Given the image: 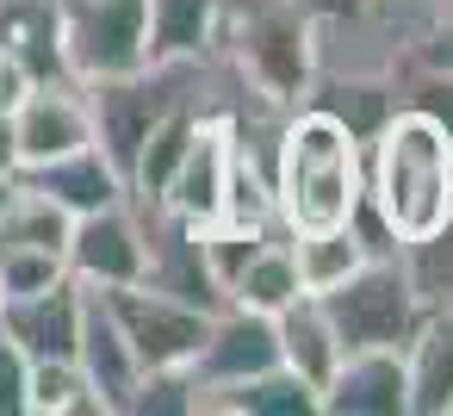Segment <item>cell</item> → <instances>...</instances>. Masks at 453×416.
Segmentation results:
<instances>
[{
	"label": "cell",
	"instance_id": "7c38bea8",
	"mask_svg": "<svg viewBox=\"0 0 453 416\" xmlns=\"http://www.w3.org/2000/svg\"><path fill=\"white\" fill-rule=\"evenodd\" d=\"M75 366H81V379L94 385V397H100V416H125V397H131V385H137V373H143V366H137L131 342L119 335V323H112V311H106L100 286H88V298H81Z\"/></svg>",
	"mask_w": 453,
	"mask_h": 416
},
{
	"label": "cell",
	"instance_id": "603a6c76",
	"mask_svg": "<svg viewBox=\"0 0 453 416\" xmlns=\"http://www.w3.org/2000/svg\"><path fill=\"white\" fill-rule=\"evenodd\" d=\"M397 255H403V273L422 292V304H453V205H447V218L428 236L403 243Z\"/></svg>",
	"mask_w": 453,
	"mask_h": 416
},
{
	"label": "cell",
	"instance_id": "ac0fdd59",
	"mask_svg": "<svg viewBox=\"0 0 453 416\" xmlns=\"http://www.w3.org/2000/svg\"><path fill=\"white\" fill-rule=\"evenodd\" d=\"M143 19H150V63L205 57L218 44L224 0H143Z\"/></svg>",
	"mask_w": 453,
	"mask_h": 416
},
{
	"label": "cell",
	"instance_id": "7402d4cb",
	"mask_svg": "<svg viewBox=\"0 0 453 416\" xmlns=\"http://www.w3.org/2000/svg\"><path fill=\"white\" fill-rule=\"evenodd\" d=\"M26 416H100V397H94V385L81 379L75 354H69V360H32Z\"/></svg>",
	"mask_w": 453,
	"mask_h": 416
},
{
	"label": "cell",
	"instance_id": "f546056e",
	"mask_svg": "<svg viewBox=\"0 0 453 416\" xmlns=\"http://www.w3.org/2000/svg\"><path fill=\"white\" fill-rule=\"evenodd\" d=\"M447 416H453V410H447Z\"/></svg>",
	"mask_w": 453,
	"mask_h": 416
},
{
	"label": "cell",
	"instance_id": "ba28073f",
	"mask_svg": "<svg viewBox=\"0 0 453 416\" xmlns=\"http://www.w3.org/2000/svg\"><path fill=\"white\" fill-rule=\"evenodd\" d=\"M261 366H280V342H273V317L249 311V304H218L205 317V335L187 360V373L199 379V397L218 385H236Z\"/></svg>",
	"mask_w": 453,
	"mask_h": 416
},
{
	"label": "cell",
	"instance_id": "52a82bcc",
	"mask_svg": "<svg viewBox=\"0 0 453 416\" xmlns=\"http://www.w3.org/2000/svg\"><path fill=\"white\" fill-rule=\"evenodd\" d=\"M63 267H69L81 286H125V280H143V224H137V205L119 199V205H100V212L69 218Z\"/></svg>",
	"mask_w": 453,
	"mask_h": 416
},
{
	"label": "cell",
	"instance_id": "5b68a950",
	"mask_svg": "<svg viewBox=\"0 0 453 416\" xmlns=\"http://www.w3.org/2000/svg\"><path fill=\"white\" fill-rule=\"evenodd\" d=\"M57 13H63V50H69L75 81L125 75V69L150 63L143 0H57Z\"/></svg>",
	"mask_w": 453,
	"mask_h": 416
},
{
	"label": "cell",
	"instance_id": "e0dca14e",
	"mask_svg": "<svg viewBox=\"0 0 453 416\" xmlns=\"http://www.w3.org/2000/svg\"><path fill=\"white\" fill-rule=\"evenodd\" d=\"M273 342H280V366H292L304 385H323L329 366L342 360V342H335V329H329L317 292H298L292 304L273 311Z\"/></svg>",
	"mask_w": 453,
	"mask_h": 416
},
{
	"label": "cell",
	"instance_id": "cb8c5ba5",
	"mask_svg": "<svg viewBox=\"0 0 453 416\" xmlns=\"http://www.w3.org/2000/svg\"><path fill=\"white\" fill-rule=\"evenodd\" d=\"M125 416H199V379L187 366H143L125 397Z\"/></svg>",
	"mask_w": 453,
	"mask_h": 416
},
{
	"label": "cell",
	"instance_id": "9c48e42d",
	"mask_svg": "<svg viewBox=\"0 0 453 416\" xmlns=\"http://www.w3.org/2000/svg\"><path fill=\"white\" fill-rule=\"evenodd\" d=\"M13 143H19V168L94 143V119H88L81 81H32L13 100Z\"/></svg>",
	"mask_w": 453,
	"mask_h": 416
},
{
	"label": "cell",
	"instance_id": "9a60e30c",
	"mask_svg": "<svg viewBox=\"0 0 453 416\" xmlns=\"http://www.w3.org/2000/svg\"><path fill=\"white\" fill-rule=\"evenodd\" d=\"M0 57L26 81H75L57 0H0Z\"/></svg>",
	"mask_w": 453,
	"mask_h": 416
},
{
	"label": "cell",
	"instance_id": "2e32d148",
	"mask_svg": "<svg viewBox=\"0 0 453 416\" xmlns=\"http://www.w3.org/2000/svg\"><path fill=\"white\" fill-rule=\"evenodd\" d=\"M199 416H317V385H304L292 366H261L236 385L205 391Z\"/></svg>",
	"mask_w": 453,
	"mask_h": 416
},
{
	"label": "cell",
	"instance_id": "4fadbf2b",
	"mask_svg": "<svg viewBox=\"0 0 453 416\" xmlns=\"http://www.w3.org/2000/svg\"><path fill=\"white\" fill-rule=\"evenodd\" d=\"M13 181H19V187H32V193H44V199H50V205H63L69 218H81V212H100V205H119V199H131L125 174L106 162V150H100V143H81V150H69V156L32 162V168H19Z\"/></svg>",
	"mask_w": 453,
	"mask_h": 416
},
{
	"label": "cell",
	"instance_id": "44dd1931",
	"mask_svg": "<svg viewBox=\"0 0 453 416\" xmlns=\"http://www.w3.org/2000/svg\"><path fill=\"white\" fill-rule=\"evenodd\" d=\"M63 243H69V212L13 181L7 205H0V249H50V255H63Z\"/></svg>",
	"mask_w": 453,
	"mask_h": 416
},
{
	"label": "cell",
	"instance_id": "ffe728a7",
	"mask_svg": "<svg viewBox=\"0 0 453 416\" xmlns=\"http://www.w3.org/2000/svg\"><path fill=\"white\" fill-rule=\"evenodd\" d=\"M292 261H298V286L304 292H329L335 280H348L372 249L360 236V224H335V230H292Z\"/></svg>",
	"mask_w": 453,
	"mask_h": 416
},
{
	"label": "cell",
	"instance_id": "7a4b0ae2",
	"mask_svg": "<svg viewBox=\"0 0 453 416\" xmlns=\"http://www.w3.org/2000/svg\"><path fill=\"white\" fill-rule=\"evenodd\" d=\"M360 168H366V143L329 119L323 106H292L273 131V218L280 230H335L354 224L360 212Z\"/></svg>",
	"mask_w": 453,
	"mask_h": 416
},
{
	"label": "cell",
	"instance_id": "d4e9b609",
	"mask_svg": "<svg viewBox=\"0 0 453 416\" xmlns=\"http://www.w3.org/2000/svg\"><path fill=\"white\" fill-rule=\"evenodd\" d=\"M391 106H410V112L434 119V125L453 137V75H447V69L397 63V75H391Z\"/></svg>",
	"mask_w": 453,
	"mask_h": 416
},
{
	"label": "cell",
	"instance_id": "3957f363",
	"mask_svg": "<svg viewBox=\"0 0 453 416\" xmlns=\"http://www.w3.org/2000/svg\"><path fill=\"white\" fill-rule=\"evenodd\" d=\"M329 329L342 348H403L416 317L428 311L422 292L410 286L403 273V255L385 249V255H366L348 280H335L329 292H317Z\"/></svg>",
	"mask_w": 453,
	"mask_h": 416
},
{
	"label": "cell",
	"instance_id": "8992f818",
	"mask_svg": "<svg viewBox=\"0 0 453 416\" xmlns=\"http://www.w3.org/2000/svg\"><path fill=\"white\" fill-rule=\"evenodd\" d=\"M230 156H236V131H230V119L199 112V125H193V137H187V150H180V162H174V174H168V187H162L156 205H162L168 218H180L187 230H211L218 212H224Z\"/></svg>",
	"mask_w": 453,
	"mask_h": 416
},
{
	"label": "cell",
	"instance_id": "30bf717a",
	"mask_svg": "<svg viewBox=\"0 0 453 416\" xmlns=\"http://www.w3.org/2000/svg\"><path fill=\"white\" fill-rule=\"evenodd\" d=\"M81 298H88V286L75 273L32 286V292H7L0 298V335H13L32 360H69L75 329H81Z\"/></svg>",
	"mask_w": 453,
	"mask_h": 416
},
{
	"label": "cell",
	"instance_id": "8fae6325",
	"mask_svg": "<svg viewBox=\"0 0 453 416\" xmlns=\"http://www.w3.org/2000/svg\"><path fill=\"white\" fill-rule=\"evenodd\" d=\"M317 410H329V416H410L403 354L397 348H342V360L317 385Z\"/></svg>",
	"mask_w": 453,
	"mask_h": 416
},
{
	"label": "cell",
	"instance_id": "f1b7e54d",
	"mask_svg": "<svg viewBox=\"0 0 453 416\" xmlns=\"http://www.w3.org/2000/svg\"><path fill=\"white\" fill-rule=\"evenodd\" d=\"M7 193H13V181H7V174H0V205H7Z\"/></svg>",
	"mask_w": 453,
	"mask_h": 416
},
{
	"label": "cell",
	"instance_id": "6da1fadb",
	"mask_svg": "<svg viewBox=\"0 0 453 416\" xmlns=\"http://www.w3.org/2000/svg\"><path fill=\"white\" fill-rule=\"evenodd\" d=\"M360 205L372 212V224L397 249L428 236L453 205V137L434 119H422L410 106H391L379 119V131L366 137Z\"/></svg>",
	"mask_w": 453,
	"mask_h": 416
},
{
	"label": "cell",
	"instance_id": "d6986e66",
	"mask_svg": "<svg viewBox=\"0 0 453 416\" xmlns=\"http://www.w3.org/2000/svg\"><path fill=\"white\" fill-rule=\"evenodd\" d=\"M304 286H298V261H292V243H286V230H273L236 273H230V286H224V304H249V311H280V304H292Z\"/></svg>",
	"mask_w": 453,
	"mask_h": 416
},
{
	"label": "cell",
	"instance_id": "83f0119b",
	"mask_svg": "<svg viewBox=\"0 0 453 416\" xmlns=\"http://www.w3.org/2000/svg\"><path fill=\"white\" fill-rule=\"evenodd\" d=\"M0 174H19V143H13V106H0Z\"/></svg>",
	"mask_w": 453,
	"mask_h": 416
},
{
	"label": "cell",
	"instance_id": "484cf974",
	"mask_svg": "<svg viewBox=\"0 0 453 416\" xmlns=\"http://www.w3.org/2000/svg\"><path fill=\"white\" fill-rule=\"evenodd\" d=\"M403 63H428V69H447V75H453V0H441L434 19L410 38Z\"/></svg>",
	"mask_w": 453,
	"mask_h": 416
},
{
	"label": "cell",
	"instance_id": "5bb4252c",
	"mask_svg": "<svg viewBox=\"0 0 453 416\" xmlns=\"http://www.w3.org/2000/svg\"><path fill=\"white\" fill-rule=\"evenodd\" d=\"M397 354H403L410 416H447L453 410V304H428Z\"/></svg>",
	"mask_w": 453,
	"mask_h": 416
},
{
	"label": "cell",
	"instance_id": "277c9868",
	"mask_svg": "<svg viewBox=\"0 0 453 416\" xmlns=\"http://www.w3.org/2000/svg\"><path fill=\"white\" fill-rule=\"evenodd\" d=\"M100 298H106L119 335L131 342L137 366H187L199 335H205V317H211L205 304H187V298H174V292H162L150 280L100 286Z\"/></svg>",
	"mask_w": 453,
	"mask_h": 416
},
{
	"label": "cell",
	"instance_id": "4316f807",
	"mask_svg": "<svg viewBox=\"0 0 453 416\" xmlns=\"http://www.w3.org/2000/svg\"><path fill=\"white\" fill-rule=\"evenodd\" d=\"M26 391H32V354L0 335V416H26Z\"/></svg>",
	"mask_w": 453,
	"mask_h": 416
}]
</instances>
